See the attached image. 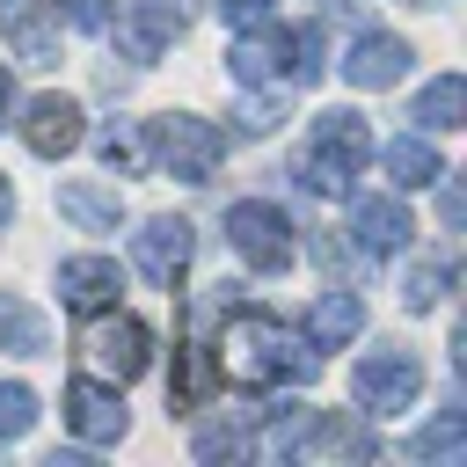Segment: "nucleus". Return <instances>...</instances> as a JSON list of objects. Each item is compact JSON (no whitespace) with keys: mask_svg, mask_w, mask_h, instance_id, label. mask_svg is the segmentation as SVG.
I'll return each instance as SVG.
<instances>
[{"mask_svg":"<svg viewBox=\"0 0 467 467\" xmlns=\"http://www.w3.org/2000/svg\"><path fill=\"white\" fill-rule=\"evenodd\" d=\"M66 423H73V438H88V445H117L124 438V394L117 387H102V379H66Z\"/></svg>","mask_w":467,"mask_h":467,"instance_id":"1a4fd4ad","label":"nucleus"},{"mask_svg":"<svg viewBox=\"0 0 467 467\" xmlns=\"http://www.w3.org/2000/svg\"><path fill=\"white\" fill-rule=\"evenodd\" d=\"M0 350H15V358H44V350H51L44 314H36L29 299H15V292H0Z\"/></svg>","mask_w":467,"mask_h":467,"instance_id":"412c9836","label":"nucleus"},{"mask_svg":"<svg viewBox=\"0 0 467 467\" xmlns=\"http://www.w3.org/2000/svg\"><path fill=\"white\" fill-rule=\"evenodd\" d=\"M277 117H285V95H270V88H255L241 109H234V131L241 139H263V131H277Z\"/></svg>","mask_w":467,"mask_h":467,"instance_id":"bb28decb","label":"nucleus"},{"mask_svg":"<svg viewBox=\"0 0 467 467\" xmlns=\"http://www.w3.org/2000/svg\"><path fill=\"white\" fill-rule=\"evenodd\" d=\"M0 44L22 66H58V15H51V0H0Z\"/></svg>","mask_w":467,"mask_h":467,"instance_id":"6e6552de","label":"nucleus"},{"mask_svg":"<svg viewBox=\"0 0 467 467\" xmlns=\"http://www.w3.org/2000/svg\"><path fill=\"white\" fill-rule=\"evenodd\" d=\"M445 285H452V263H445V255H431V263H416V270L401 277V306H409V314H423V306H438V299H445Z\"/></svg>","mask_w":467,"mask_h":467,"instance_id":"393cba45","label":"nucleus"},{"mask_svg":"<svg viewBox=\"0 0 467 467\" xmlns=\"http://www.w3.org/2000/svg\"><path fill=\"white\" fill-rule=\"evenodd\" d=\"M22 146H29L36 161H66V153L80 146V102H73V95H36V102L22 109Z\"/></svg>","mask_w":467,"mask_h":467,"instance_id":"9d476101","label":"nucleus"},{"mask_svg":"<svg viewBox=\"0 0 467 467\" xmlns=\"http://www.w3.org/2000/svg\"><path fill=\"white\" fill-rule=\"evenodd\" d=\"M153 153H161V168L175 182H212L219 161H226V131L204 124V117H190V109H168L153 124Z\"/></svg>","mask_w":467,"mask_h":467,"instance_id":"7ed1b4c3","label":"nucleus"},{"mask_svg":"<svg viewBox=\"0 0 467 467\" xmlns=\"http://www.w3.org/2000/svg\"><path fill=\"white\" fill-rule=\"evenodd\" d=\"M423 131H452V124H467V80L460 73H438V80H423V95H416V109H409Z\"/></svg>","mask_w":467,"mask_h":467,"instance_id":"6ab92c4d","label":"nucleus"},{"mask_svg":"<svg viewBox=\"0 0 467 467\" xmlns=\"http://www.w3.org/2000/svg\"><path fill=\"white\" fill-rule=\"evenodd\" d=\"M358 328H365V299H358V292H321V299L306 306V343H314V350H343Z\"/></svg>","mask_w":467,"mask_h":467,"instance_id":"f3484780","label":"nucleus"},{"mask_svg":"<svg viewBox=\"0 0 467 467\" xmlns=\"http://www.w3.org/2000/svg\"><path fill=\"white\" fill-rule=\"evenodd\" d=\"M29 423H36V394H29L22 379H0V445H7V438H22Z\"/></svg>","mask_w":467,"mask_h":467,"instance_id":"cd10ccee","label":"nucleus"},{"mask_svg":"<svg viewBox=\"0 0 467 467\" xmlns=\"http://www.w3.org/2000/svg\"><path fill=\"white\" fill-rule=\"evenodd\" d=\"M117 292H124V270L109 255H66L58 263V299L73 314H102V306H117Z\"/></svg>","mask_w":467,"mask_h":467,"instance_id":"ddd939ff","label":"nucleus"},{"mask_svg":"<svg viewBox=\"0 0 467 467\" xmlns=\"http://www.w3.org/2000/svg\"><path fill=\"white\" fill-rule=\"evenodd\" d=\"M460 452H467V416L460 409H445L423 431H409V460H460Z\"/></svg>","mask_w":467,"mask_h":467,"instance_id":"4be33fe9","label":"nucleus"},{"mask_svg":"<svg viewBox=\"0 0 467 467\" xmlns=\"http://www.w3.org/2000/svg\"><path fill=\"white\" fill-rule=\"evenodd\" d=\"M58 212H66L80 234H117V219H124L117 190H95V182H66V190H58Z\"/></svg>","mask_w":467,"mask_h":467,"instance_id":"aec40b11","label":"nucleus"},{"mask_svg":"<svg viewBox=\"0 0 467 467\" xmlns=\"http://www.w3.org/2000/svg\"><path fill=\"white\" fill-rule=\"evenodd\" d=\"M372 153H379V168L394 175V190H423V182L445 175V153L431 146V131H401V139H387V146H372Z\"/></svg>","mask_w":467,"mask_h":467,"instance_id":"2eb2a0df","label":"nucleus"},{"mask_svg":"<svg viewBox=\"0 0 467 467\" xmlns=\"http://www.w3.org/2000/svg\"><path fill=\"white\" fill-rule=\"evenodd\" d=\"M7 109H15V73L0 66V124H7Z\"/></svg>","mask_w":467,"mask_h":467,"instance_id":"7c9ffc66","label":"nucleus"},{"mask_svg":"<svg viewBox=\"0 0 467 467\" xmlns=\"http://www.w3.org/2000/svg\"><path fill=\"white\" fill-rule=\"evenodd\" d=\"M190 248H197V234H190V219H175V212H161V219H146V226L131 234V263H139L146 285H175V277L190 270Z\"/></svg>","mask_w":467,"mask_h":467,"instance_id":"0eeeda50","label":"nucleus"},{"mask_svg":"<svg viewBox=\"0 0 467 467\" xmlns=\"http://www.w3.org/2000/svg\"><path fill=\"white\" fill-rule=\"evenodd\" d=\"M219 372L234 387H306L314 379V358L292 343V328L277 314L234 306L226 314V336H219Z\"/></svg>","mask_w":467,"mask_h":467,"instance_id":"f257e3e1","label":"nucleus"},{"mask_svg":"<svg viewBox=\"0 0 467 467\" xmlns=\"http://www.w3.org/2000/svg\"><path fill=\"white\" fill-rule=\"evenodd\" d=\"M248 452H255L248 423H204L197 431V460H248Z\"/></svg>","mask_w":467,"mask_h":467,"instance_id":"a878e982","label":"nucleus"},{"mask_svg":"<svg viewBox=\"0 0 467 467\" xmlns=\"http://www.w3.org/2000/svg\"><path fill=\"white\" fill-rule=\"evenodd\" d=\"M190 15H197V0H117V7H109V22H117V51L139 58V66H153V58L190 29Z\"/></svg>","mask_w":467,"mask_h":467,"instance_id":"39448f33","label":"nucleus"},{"mask_svg":"<svg viewBox=\"0 0 467 467\" xmlns=\"http://www.w3.org/2000/svg\"><path fill=\"white\" fill-rule=\"evenodd\" d=\"M270 7L277 0H219V22L226 29H248V22H270Z\"/></svg>","mask_w":467,"mask_h":467,"instance_id":"c756f323","label":"nucleus"},{"mask_svg":"<svg viewBox=\"0 0 467 467\" xmlns=\"http://www.w3.org/2000/svg\"><path fill=\"white\" fill-rule=\"evenodd\" d=\"M226 241H234V255H241L248 270H263V277L292 270V255H299V234H292V219H285L277 204H255V197L226 212Z\"/></svg>","mask_w":467,"mask_h":467,"instance_id":"20e7f679","label":"nucleus"},{"mask_svg":"<svg viewBox=\"0 0 467 467\" xmlns=\"http://www.w3.org/2000/svg\"><path fill=\"white\" fill-rule=\"evenodd\" d=\"M102 314H109V306H102ZM146 350H153V336H146V321H131V314H109V321L88 328V358H95L102 372H117V387L146 372Z\"/></svg>","mask_w":467,"mask_h":467,"instance_id":"9b49d317","label":"nucleus"},{"mask_svg":"<svg viewBox=\"0 0 467 467\" xmlns=\"http://www.w3.org/2000/svg\"><path fill=\"white\" fill-rule=\"evenodd\" d=\"M350 394L372 409V416H401L416 394H423V365L409 350H372L350 365Z\"/></svg>","mask_w":467,"mask_h":467,"instance_id":"423d86ee","label":"nucleus"},{"mask_svg":"<svg viewBox=\"0 0 467 467\" xmlns=\"http://www.w3.org/2000/svg\"><path fill=\"white\" fill-rule=\"evenodd\" d=\"M109 7H117V0H58V15H66L73 29H88V36L109 29Z\"/></svg>","mask_w":467,"mask_h":467,"instance_id":"c85d7f7f","label":"nucleus"},{"mask_svg":"<svg viewBox=\"0 0 467 467\" xmlns=\"http://www.w3.org/2000/svg\"><path fill=\"white\" fill-rule=\"evenodd\" d=\"M321 73H328V58H321V29H314V22H299V29H292V44H285V80H292V88H314Z\"/></svg>","mask_w":467,"mask_h":467,"instance_id":"b1692460","label":"nucleus"},{"mask_svg":"<svg viewBox=\"0 0 467 467\" xmlns=\"http://www.w3.org/2000/svg\"><path fill=\"white\" fill-rule=\"evenodd\" d=\"M350 226H358V248H365V255H394V248H409V234H416L409 204H394V197H365V204L350 212Z\"/></svg>","mask_w":467,"mask_h":467,"instance_id":"dca6fc26","label":"nucleus"},{"mask_svg":"<svg viewBox=\"0 0 467 467\" xmlns=\"http://www.w3.org/2000/svg\"><path fill=\"white\" fill-rule=\"evenodd\" d=\"M401 73H409V44L401 36H387V29L350 36V51H343V80L350 88H394Z\"/></svg>","mask_w":467,"mask_h":467,"instance_id":"4468645a","label":"nucleus"},{"mask_svg":"<svg viewBox=\"0 0 467 467\" xmlns=\"http://www.w3.org/2000/svg\"><path fill=\"white\" fill-rule=\"evenodd\" d=\"M285 44H292V29L248 22V29L234 36V51H226V73H234L241 88H277V80H285Z\"/></svg>","mask_w":467,"mask_h":467,"instance_id":"f8f14e48","label":"nucleus"},{"mask_svg":"<svg viewBox=\"0 0 467 467\" xmlns=\"http://www.w3.org/2000/svg\"><path fill=\"white\" fill-rule=\"evenodd\" d=\"M365 161H372V124H365L358 109H321L292 175H299L306 190H321V197H343L350 175H365Z\"/></svg>","mask_w":467,"mask_h":467,"instance_id":"f03ea898","label":"nucleus"},{"mask_svg":"<svg viewBox=\"0 0 467 467\" xmlns=\"http://www.w3.org/2000/svg\"><path fill=\"white\" fill-rule=\"evenodd\" d=\"M299 452H328V460H372L379 452V438L365 431V423H350V416H321L314 409V423H306V445Z\"/></svg>","mask_w":467,"mask_h":467,"instance_id":"a211bd4d","label":"nucleus"},{"mask_svg":"<svg viewBox=\"0 0 467 467\" xmlns=\"http://www.w3.org/2000/svg\"><path fill=\"white\" fill-rule=\"evenodd\" d=\"M15 219V190H7V175H0V226Z\"/></svg>","mask_w":467,"mask_h":467,"instance_id":"2f4dec72","label":"nucleus"},{"mask_svg":"<svg viewBox=\"0 0 467 467\" xmlns=\"http://www.w3.org/2000/svg\"><path fill=\"white\" fill-rule=\"evenodd\" d=\"M95 153H102V168H109V175H139V168H146V131L117 117V124H102Z\"/></svg>","mask_w":467,"mask_h":467,"instance_id":"5701e85b","label":"nucleus"}]
</instances>
